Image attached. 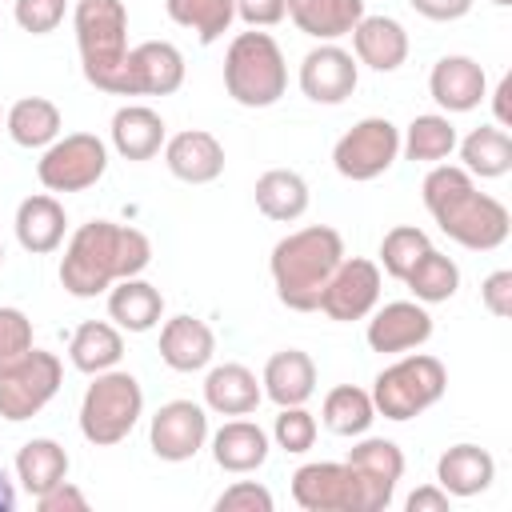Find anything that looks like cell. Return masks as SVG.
<instances>
[{"label": "cell", "instance_id": "obj_1", "mask_svg": "<svg viewBox=\"0 0 512 512\" xmlns=\"http://www.w3.org/2000/svg\"><path fill=\"white\" fill-rule=\"evenodd\" d=\"M152 264V240L116 220H88L68 236L60 256V284L76 300H92L108 292L116 280L140 276Z\"/></svg>", "mask_w": 512, "mask_h": 512}, {"label": "cell", "instance_id": "obj_2", "mask_svg": "<svg viewBox=\"0 0 512 512\" xmlns=\"http://www.w3.org/2000/svg\"><path fill=\"white\" fill-rule=\"evenodd\" d=\"M424 208L436 220V228L472 252H492L508 240L512 216L508 208L476 188V176H468L460 164H432L420 184Z\"/></svg>", "mask_w": 512, "mask_h": 512}, {"label": "cell", "instance_id": "obj_3", "mask_svg": "<svg viewBox=\"0 0 512 512\" xmlns=\"http://www.w3.org/2000/svg\"><path fill=\"white\" fill-rule=\"evenodd\" d=\"M340 260H344V240L328 224H308V228L280 236L268 256L276 300L292 312H316L320 292Z\"/></svg>", "mask_w": 512, "mask_h": 512}, {"label": "cell", "instance_id": "obj_4", "mask_svg": "<svg viewBox=\"0 0 512 512\" xmlns=\"http://www.w3.org/2000/svg\"><path fill=\"white\" fill-rule=\"evenodd\" d=\"M288 88V64L280 44L264 28L236 32L224 52V92L240 108H272Z\"/></svg>", "mask_w": 512, "mask_h": 512}, {"label": "cell", "instance_id": "obj_5", "mask_svg": "<svg viewBox=\"0 0 512 512\" xmlns=\"http://www.w3.org/2000/svg\"><path fill=\"white\" fill-rule=\"evenodd\" d=\"M72 28H76L84 80L100 92H112L124 60H128V8H124V0H76Z\"/></svg>", "mask_w": 512, "mask_h": 512}, {"label": "cell", "instance_id": "obj_6", "mask_svg": "<svg viewBox=\"0 0 512 512\" xmlns=\"http://www.w3.org/2000/svg\"><path fill=\"white\" fill-rule=\"evenodd\" d=\"M144 416V388L132 372L124 368H108L96 372L92 384L84 388L80 400V436L96 448H112L120 440H128V432L140 424Z\"/></svg>", "mask_w": 512, "mask_h": 512}, {"label": "cell", "instance_id": "obj_7", "mask_svg": "<svg viewBox=\"0 0 512 512\" xmlns=\"http://www.w3.org/2000/svg\"><path fill=\"white\" fill-rule=\"evenodd\" d=\"M448 392V368L428 352H400L376 380H372V404L384 420H416Z\"/></svg>", "mask_w": 512, "mask_h": 512}, {"label": "cell", "instance_id": "obj_8", "mask_svg": "<svg viewBox=\"0 0 512 512\" xmlns=\"http://www.w3.org/2000/svg\"><path fill=\"white\" fill-rule=\"evenodd\" d=\"M64 384V364L56 352H44L32 344V352H24L16 364L0 368V416L8 424L32 420L36 412H44L52 404V396Z\"/></svg>", "mask_w": 512, "mask_h": 512}, {"label": "cell", "instance_id": "obj_9", "mask_svg": "<svg viewBox=\"0 0 512 512\" xmlns=\"http://www.w3.org/2000/svg\"><path fill=\"white\" fill-rule=\"evenodd\" d=\"M396 156H400V128L388 116H364L336 140L332 168L352 184H368L384 176L396 164Z\"/></svg>", "mask_w": 512, "mask_h": 512}, {"label": "cell", "instance_id": "obj_10", "mask_svg": "<svg viewBox=\"0 0 512 512\" xmlns=\"http://www.w3.org/2000/svg\"><path fill=\"white\" fill-rule=\"evenodd\" d=\"M104 172H108V144L96 132L56 136L36 160V176L48 192H84Z\"/></svg>", "mask_w": 512, "mask_h": 512}, {"label": "cell", "instance_id": "obj_11", "mask_svg": "<svg viewBox=\"0 0 512 512\" xmlns=\"http://www.w3.org/2000/svg\"><path fill=\"white\" fill-rule=\"evenodd\" d=\"M184 84V52L172 40H144L128 48V60L112 84V96H172Z\"/></svg>", "mask_w": 512, "mask_h": 512}, {"label": "cell", "instance_id": "obj_12", "mask_svg": "<svg viewBox=\"0 0 512 512\" xmlns=\"http://www.w3.org/2000/svg\"><path fill=\"white\" fill-rule=\"evenodd\" d=\"M352 472H356V484H360V512H384L396 496V484L404 476V452L396 440H384V436H356V444L348 448V460H344Z\"/></svg>", "mask_w": 512, "mask_h": 512}, {"label": "cell", "instance_id": "obj_13", "mask_svg": "<svg viewBox=\"0 0 512 512\" xmlns=\"http://www.w3.org/2000/svg\"><path fill=\"white\" fill-rule=\"evenodd\" d=\"M380 288H384V276H380V264L376 260H368V256H344L336 264V272L328 276L316 308L328 320L352 324V320H364L380 304Z\"/></svg>", "mask_w": 512, "mask_h": 512}, {"label": "cell", "instance_id": "obj_14", "mask_svg": "<svg viewBox=\"0 0 512 512\" xmlns=\"http://www.w3.org/2000/svg\"><path fill=\"white\" fill-rule=\"evenodd\" d=\"M208 444V408L196 400H168L148 420V448L168 460L184 464Z\"/></svg>", "mask_w": 512, "mask_h": 512}, {"label": "cell", "instance_id": "obj_15", "mask_svg": "<svg viewBox=\"0 0 512 512\" xmlns=\"http://www.w3.org/2000/svg\"><path fill=\"white\" fill-rule=\"evenodd\" d=\"M292 500L304 512H360V484L344 460H312L292 472Z\"/></svg>", "mask_w": 512, "mask_h": 512}, {"label": "cell", "instance_id": "obj_16", "mask_svg": "<svg viewBox=\"0 0 512 512\" xmlns=\"http://www.w3.org/2000/svg\"><path fill=\"white\" fill-rule=\"evenodd\" d=\"M364 320H368V332H364L368 348L384 352V356H400V352H412L432 340V312L420 300L376 304Z\"/></svg>", "mask_w": 512, "mask_h": 512}, {"label": "cell", "instance_id": "obj_17", "mask_svg": "<svg viewBox=\"0 0 512 512\" xmlns=\"http://www.w3.org/2000/svg\"><path fill=\"white\" fill-rule=\"evenodd\" d=\"M360 84V64L348 48L332 44H316L312 52H304L300 60V92L312 104H344Z\"/></svg>", "mask_w": 512, "mask_h": 512}, {"label": "cell", "instance_id": "obj_18", "mask_svg": "<svg viewBox=\"0 0 512 512\" xmlns=\"http://www.w3.org/2000/svg\"><path fill=\"white\" fill-rule=\"evenodd\" d=\"M428 96L440 104L444 116L472 112L488 96V76H484L480 60L452 52V56H440L432 64V72H428Z\"/></svg>", "mask_w": 512, "mask_h": 512}, {"label": "cell", "instance_id": "obj_19", "mask_svg": "<svg viewBox=\"0 0 512 512\" xmlns=\"http://www.w3.org/2000/svg\"><path fill=\"white\" fill-rule=\"evenodd\" d=\"M164 164L184 184H212L224 172V144L208 128H184L164 140Z\"/></svg>", "mask_w": 512, "mask_h": 512}, {"label": "cell", "instance_id": "obj_20", "mask_svg": "<svg viewBox=\"0 0 512 512\" xmlns=\"http://www.w3.org/2000/svg\"><path fill=\"white\" fill-rule=\"evenodd\" d=\"M356 64H368L372 72H396L408 60V32L396 16H360V24L348 32Z\"/></svg>", "mask_w": 512, "mask_h": 512}, {"label": "cell", "instance_id": "obj_21", "mask_svg": "<svg viewBox=\"0 0 512 512\" xmlns=\"http://www.w3.org/2000/svg\"><path fill=\"white\" fill-rule=\"evenodd\" d=\"M264 400V388L256 380V372L248 364L224 360L216 368H208L204 376V408L216 416H252Z\"/></svg>", "mask_w": 512, "mask_h": 512}, {"label": "cell", "instance_id": "obj_22", "mask_svg": "<svg viewBox=\"0 0 512 512\" xmlns=\"http://www.w3.org/2000/svg\"><path fill=\"white\" fill-rule=\"evenodd\" d=\"M16 240L24 252L32 256H48L64 244V232H68V212L64 204L52 196V192H36V196H24L20 208H16Z\"/></svg>", "mask_w": 512, "mask_h": 512}, {"label": "cell", "instance_id": "obj_23", "mask_svg": "<svg viewBox=\"0 0 512 512\" xmlns=\"http://www.w3.org/2000/svg\"><path fill=\"white\" fill-rule=\"evenodd\" d=\"M216 356V332L196 316H168L160 328V360L172 372H200Z\"/></svg>", "mask_w": 512, "mask_h": 512}, {"label": "cell", "instance_id": "obj_24", "mask_svg": "<svg viewBox=\"0 0 512 512\" xmlns=\"http://www.w3.org/2000/svg\"><path fill=\"white\" fill-rule=\"evenodd\" d=\"M492 480H496V460L480 444H452L436 460V484L448 496H460V500L480 496L492 488Z\"/></svg>", "mask_w": 512, "mask_h": 512}, {"label": "cell", "instance_id": "obj_25", "mask_svg": "<svg viewBox=\"0 0 512 512\" xmlns=\"http://www.w3.org/2000/svg\"><path fill=\"white\" fill-rule=\"evenodd\" d=\"M260 388L276 408L288 404H308L316 392V364L308 352L300 348H280L268 356L264 372H260Z\"/></svg>", "mask_w": 512, "mask_h": 512}, {"label": "cell", "instance_id": "obj_26", "mask_svg": "<svg viewBox=\"0 0 512 512\" xmlns=\"http://www.w3.org/2000/svg\"><path fill=\"white\" fill-rule=\"evenodd\" d=\"M108 136H112V148L124 160H152L164 148L168 128H164V116L156 108H148V104H124V108L112 112Z\"/></svg>", "mask_w": 512, "mask_h": 512}, {"label": "cell", "instance_id": "obj_27", "mask_svg": "<svg viewBox=\"0 0 512 512\" xmlns=\"http://www.w3.org/2000/svg\"><path fill=\"white\" fill-rule=\"evenodd\" d=\"M268 432L256 424V420H224L216 432H212V460L216 468L232 472V476H244V472H256L264 460H268Z\"/></svg>", "mask_w": 512, "mask_h": 512}, {"label": "cell", "instance_id": "obj_28", "mask_svg": "<svg viewBox=\"0 0 512 512\" xmlns=\"http://www.w3.org/2000/svg\"><path fill=\"white\" fill-rule=\"evenodd\" d=\"M160 316H164V296L156 284L128 276L108 288V320L120 332H152L160 324Z\"/></svg>", "mask_w": 512, "mask_h": 512}, {"label": "cell", "instance_id": "obj_29", "mask_svg": "<svg viewBox=\"0 0 512 512\" xmlns=\"http://www.w3.org/2000/svg\"><path fill=\"white\" fill-rule=\"evenodd\" d=\"M288 16H292L296 32H304L320 44H332L360 24L364 0H288Z\"/></svg>", "mask_w": 512, "mask_h": 512}, {"label": "cell", "instance_id": "obj_30", "mask_svg": "<svg viewBox=\"0 0 512 512\" xmlns=\"http://www.w3.org/2000/svg\"><path fill=\"white\" fill-rule=\"evenodd\" d=\"M4 132L12 136V144L20 148H48L60 132H64V116L48 96H20L8 112H4Z\"/></svg>", "mask_w": 512, "mask_h": 512}, {"label": "cell", "instance_id": "obj_31", "mask_svg": "<svg viewBox=\"0 0 512 512\" xmlns=\"http://www.w3.org/2000/svg\"><path fill=\"white\" fill-rule=\"evenodd\" d=\"M120 356H124V332L112 320H84L72 332V340H68V360L84 376H96V372L116 368Z\"/></svg>", "mask_w": 512, "mask_h": 512}, {"label": "cell", "instance_id": "obj_32", "mask_svg": "<svg viewBox=\"0 0 512 512\" xmlns=\"http://www.w3.org/2000/svg\"><path fill=\"white\" fill-rule=\"evenodd\" d=\"M456 148H460V168L468 172V176H480V180H500V176H508L512 172V136H508V128H500V124H480V128H472L464 140H456Z\"/></svg>", "mask_w": 512, "mask_h": 512}, {"label": "cell", "instance_id": "obj_33", "mask_svg": "<svg viewBox=\"0 0 512 512\" xmlns=\"http://www.w3.org/2000/svg\"><path fill=\"white\" fill-rule=\"evenodd\" d=\"M252 192H256V208L268 220H276V224L300 220L308 212V200H312L308 196V180L300 172H292V168H268V172H260Z\"/></svg>", "mask_w": 512, "mask_h": 512}, {"label": "cell", "instance_id": "obj_34", "mask_svg": "<svg viewBox=\"0 0 512 512\" xmlns=\"http://www.w3.org/2000/svg\"><path fill=\"white\" fill-rule=\"evenodd\" d=\"M64 476H68L64 444H56L52 436H32L28 444H20V452H16V480H20V488L32 500L40 492H48L52 484H60Z\"/></svg>", "mask_w": 512, "mask_h": 512}, {"label": "cell", "instance_id": "obj_35", "mask_svg": "<svg viewBox=\"0 0 512 512\" xmlns=\"http://www.w3.org/2000/svg\"><path fill=\"white\" fill-rule=\"evenodd\" d=\"M456 124L444 112H420L412 124L400 132V152L412 164H444L456 152Z\"/></svg>", "mask_w": 512, "mask_h": 512}, {"label": "cell", "instance_id": "obj_36", "mask_svg": "<svg viewBox=\"0 0 512 512\" xmlns=\"http://www.w3.org/2000/svg\"><path fill=\"white\" fill-rule=\"evenodd\" d=\"M320 420H324V428L328 432H336V436H364L368 428H372V420H376V404H372V392H364V388H356V384H336L328 396H324V404H320Z\"/></svg>", "mask_w": 512, "mask_h": 512}, {"label": "cell", "instance_id": "obj_37", "mask_svg": "<svg viewBox=\"0 0 512 512\" xmlns=\"http://www.w3.org/2000/svg\"><path fill=\"white\" fill-rule=\"evenodd\" d=\"M400 284H408L412 300H420V304H444V300H452L456 288H460V264H456L452 256L428 248V252L408 268V276H404Z\"/></svg>", "mask_w": 512, "mask_h": 512}, {"label": "cell", "instance_id": "obj_38", "mask_svg": "<svg viewBox=\"0 0 512 512\" xmlns=\"http://www.w3.org/2000/svg\"><path fill=\"white\" fill-rule=\"evenodd\" d=\"M164 12L172 24L192 28L200 44H216L236 20L232 0H164Z\"/></svg>", "mask_w": 512, "mask_h": 512}, {"label": "cell", "instance_id": "obj_39", "mask_svg": "<svg viewBox=\"0 0 512 512\" xmlns=\"http://www.w3.org/2000/svg\"><path fill=\"white\" fill-rule=\"evenodd\" d=\"M428 248H432V240H428L424 228H416V224H396V228H388L384 240H380V268H384L392 280H404L408 268H412Z\"/></svg>", "mask_w": 512, "mask_h": 512}, {"label": "cell", "instance_id": "obj_40", "mask_svg": "<svg viewBox=\"0 0 512 512\" xmlns=\"http://www.w3.org/2000/svg\"><path fill=\"white\" fill-rule=\"evenodd\" d=\"M316 432H320V424H316V416H312L304 404H288V408H280L276 420H272V440H276V448H284L288 456H304V452L316 444Z\"/></svg>", "mask_w": 512, "mask_h": 512}, {"label": "cell", "instance_id": "obj_41", "mask_svg": "<svg viewBox=\"0 0 512 512\" xmlns=\"http://www.w3.org/2000/svg\"><path fill=\"white\" fill-rule=\"evenodd\" d=\"M24 352H32V320L20 308L0 304V368L16 364Z\"/></svg>", "mask_w": 512, "mask_h": 512}, {"label": "cell", "instance_id": "obj_42", "mask_svg": "<svg viewBox=\"0 0 512 512\" xmlns=\"http://www.w3.org/2000/svg\"><path fill=\"white\" fill-rule=\"evenodd\" d=\"M64 8L68 0H12V16L24 32L32 36H48L64 24Z\"/></svg>", "mask_w": 512, "mask_h": 512}, {"label": "cell", "instance_id": "obj_43", "mask_svg": "<svg viewBox=\"0 0 512 512\" xmlns=\"http://www.w3.org/2000/svg\"><path fill=\"white\" fill-rule=\"evenodd\" d=\"M272 508H276L272 492L256 480H236L216 496V512H272Z\"/></svg>", "mask_w": 512, "mask_h": 512}, {"label": "cell", "instance_id": "obj_44", "mask_svg": "<svg viewBox=\"0 0 512 512\" xmlns=\"http://www.w3.org/2000/svg\"><path fill=\"white\" fill-rule=\"evenodd\" d=\"M480 304L496 316V320H508L512 316V268H496L484 276L480 284Z\"/></svg>", "mask_w": 512, "mask_h": 512}, {"label": "cell", "instance_id": "obj_45", "mask_svg": "<svg viewBox=\"0 0 512 512\" xmlns=\"http://www.w3.org/2000/svg\"><path fill=\"white\" fill-rule=\"evenodd\" d=\"M232 4L248 28H272V24L288 20V0H232Z\"/></svg>", "mask_w": 512, "mask_h": 512}, {"label": "cell", "instance_id": "obj_46", "mask_svg": "<svg viewBox=\"0 0 512 512\" xmlns=\"http://www.w3.org/2000/svg\"><path fill=\"white\" fill-rule=\"evenodd\" d=\"M36 508H40V512H84V508H88V496L64 476L60 484H52L48 492L36 496Z\"/></svg>", "mask_w": 512, "mask_h": 512}, {"label": "cell", "instance_id": "obj_47", "mask_svg": "<svg viewBox=\"0 0 512 512\" xmlns=\"http://www.w3.org/2000/svg\"><path fill=\"white\" fill-rule=\"evenodd\" d=\"M424 20H436V24H448V20H460L472 12V0H408Z\"/></svg>", "mask_w": 512, "mask_h": 512}, {"label": "cell", "instance_id": "obj_48", "mask_svg": "<svg viewBox=\"0 0 512 512\" xmlns=\"http://www.w3.org/2000/svg\"><path fill=\"white\" fill-rule=\"evenodd\" d=\"M448 504H452V496L432 480V484H424V488H416L408 500H404V508L408 512H448Z\"/></svg>", "mask_w": 512, "mask_h": 512}, {"label": "cell", "instance_id": "obj_49", "mask_svg": "<svg viewBox=\"0 0 512 512\" xmlns=\"http://www.w3.org/2000/svg\"><path fill=\"white\" fill-rule=\"evenodd\" d=\"M508 96H512V76H500V84H496V92H492V112H496V124H500V128H512Z\"/></svg>", "mask_w": 512, "mask_h": 512}, {"label": "cell", "instance_id": "obj_50", "mask_svg": "<svg viewBox=\"0 0 512 512\" xmlns=\"http://www.w3.org/2000/svg\"><path fill=\"white\" fill-rule=\"evenodd\" d=\"M12 508H16V488H12V480L0 464V512H12Z\"/></svg>", "mask_w": 512, "mask_h": 512}, {"label": "cell", "instance_id": "obj_51", "mask_svg": "<svg viewBox=\"0 0 512 512\" xmlns=\"http://www.w3.org/2000/svg\"><path fill=\"white\" fill-rule=\"evenodd\" d=\"M492 4H496V8H508V4H512V0H492Z\"/></svg>", "mask_w": 512, "mask_h": 512}, {"label": "cell", "instance_id": "obj_52", "mask_svg": "<svg viewBox=\"0 0 512 512\" xmlns=\"http://www.w3.org/2000/svg\"><path fill=\"white\" fill-rule=\"evenodd\" d=\"M0 132H4V108H0Z\"/></svg>", "mask_w": 512, "mask_h": 512}, {"label": "cell", "instance_id": "obj_53", "mask_svg": "<svg viewBox=\"0 0 512 512\" xmlns=\"http://www.w3.org/2000/svg\"><path fill=\"white\" fill-rule=\"evenodd\" d=\"M0 264H4V244H0Z\"/></svg>", "mask_w": 512, "mask_h": 512}]
</instances>
